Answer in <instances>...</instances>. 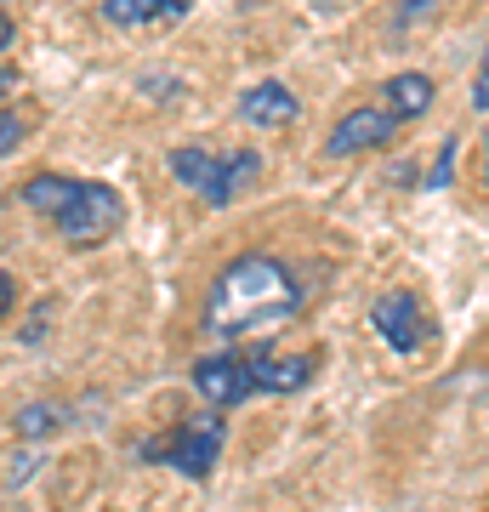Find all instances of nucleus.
I'll use <instances>...</instances> for the list:
<instances>
[{"instance_id":"nucleus-6","label":"nucleus","mask_w":489,"mask_h":512,"mask_svg":"<svg viewBox=\"0 0 489 512\" xmlns=\"http://www.w3.org/2000/svg\"><path fill=\"white\" fill-rule=\"evenodd\" d=\"M194 393H200L211 410H228V404L256 399L251 359H245V353H205L200 365H194Z\"/></svg>"},{"instance_id":"nucleus-12","label":"nucleus","mask_w":489,"mask_h":512,"mask_svg":"<svg viewBox=\"0 0 489 512\" xmlns=\"http://www.w3.org/2000/svg\"><path fill=\"white\" fill-rule=\"evenodd\" d=\"M97 12L114 29H148V23H160V0H97Z\"/></svg>"},{"instance_id":"nucleus-5","label":"nucleus","mask_w":489,"mask_h":512,"mask_svg":"<svg viewBox=\"0 0 489 512\" xmlns=\"http://www.w3.org/2000/svg\"><path fill=\"white\" fill-rule=\"evenodd\" d=\"M399 114L387 109V103H359V109H347L325 137V154L330 160H347V154H370V148H387L399 137Z\"/></svg>"},{"instance_id":"nucleus-4","label":"nucleus","mask_w":489,"mask_h":512,"mask_svg":"<svg viewBox=\"0 0 489 512\" xmlns=\"http://www.w3.org/2000/svg\"><path fill=\"white\" fill-rule=\"evenodd\" d=\"M137 456L160 461V467H177V473H188V478H211L217 473V456H222V416L182 421V427L160 433L154 444H143Z\"/></svg>"},{"instance_id":"nucleus-20","label":"nucleus","mask_w":489,"mask_h":512,"mask_svg":"<svg viewBox=\"0 0 489 512\" xmlns=\"http://www.w3.org/2000/svg\"><path fill=\"white\" fill-rule=\"evenodd\" d=\"M484 183H489V131H484Z\"/></svg>"},{"instance_id":"nucleus-15","label":"nucleus","mask_w":489,"mask_h":512,"mask_svg":"<svg viewBox=\"0 0 489 512\" xmlns=\"http://www.w3.org/2000/svg\"><path fill=\"white\" fill-rule=\"evenodd\" d=\"M472 109L489 114V46H484V57H478V80H472Z\"/></svg>"},{"instance_id":"nucleus-8","label":"nucleus","mask_w":489,"mask_h":512,"mask_svg":"<svg viewBox=\"0 0 489 512\" xmlns=\"http://www.w3.org/2000/svg\"><path fill=\"white\" fill-rule=\"evenodd\" d=\"M245 359H251V387H256V393H273V399L302 393V387L319 376V353H273V348H256V353H245Z\"/></svg>"},{"instance_id":"nucleus-7","label":"nucleus","mask_w":489,"mask_h":512,"mask_svg":"<svg viewBox=\"0 0 489 512\" xmlns=\"http://www.w3.org/2000/svg\"><path fill=\"white\" fill-rule=\"evenodd\" d=\"M370 330L393 353H416L427 342V313H421V302L410 291H387L381 302H370Z\"/></svg>"},{"instance_id":"nucleus-19","label":"nucleus","mask_w":489,"mask_h":512,"mask_svg":"<svg viewBox=\"0 0 489 512\" xmlns=\"http://www.w3.org/2000/svg\"><path fill=\"white\" fill-rule=\"evenodd\" d=\"M12 35H18V29H12V18H6V12H0V52L12 46Z\"/></svg>"},{"instance_id":"nucleus-1","label":"nucleus","mask_w":489,"mask_h":512,"mask_svg":"<svg viewBox=\"0 0 489 512\" xmlns=\"http://www.w3.org/2000/svg\"><path fill=\"white\" fill-rule=\"evenodd\" d=\"M290 319H302V285L268 251L234 256L205 291V336H217V342L268 336V330L290 325Z\"/></svg>"},{"instance_id":"nucleus-17","label":"nucleus","mask_w":489,"mask_h":512,"mask_svg":"<svg viewBox=\"0 0 489 512\" xmlns=\"http://www.w3.org/2000/svg\"><path fill=\"white\" fill-rule=\"evenodd\" d=\"M12 296H18V285H12V274H0V313L12 308Z\"/></svg>"},{"instance_id":"nucleus-10","label":"nucleus","mask_w":489,"mask_h":512,"mask_svg":"<svg viewBox=\"0 0 489 512\" xmlns=\"http://www.w3.org/2000/svg\"><path fill=\"white\" fill-rule=\"evenodd\" d=\"M433 97H438L433 74H416V69L393 74V80L381 86V103H387V109L399 114V120H421V114L433 109Z\"/></svg>"},{"instance_id":"nucleus-2","label":"nucleus","mask_w":489,"mask_h":512,"mask_svg":"<svg viewBox=\"0 0 489 512\" xmlns=\"http://www.w3.org/2000/svg\"><path fill=\"white\" fill-rule=\"evenodd\" d=\"M171 177L182 188H194L205 205H234V194L262 177V154L256 148H239V154H205V148H171Z\"/></svg>"},{"instance_id":"nucleus-16","label":"nucleus","mask_w":489,"mask_h":512,"mask_svg":"<svg viewBox=\"0 0 489 512\" xmlns=\"http://www.w3.org/2000/svg\"><path fill=\"white\" fill-rule=\"evenodd\" d=\"M194 12V0H160V23H182Z\"/></svg>"},{"instance_id":"nucleus-18","label":"nucleus","mask_w":489,"mask_h":512,"mask_svg":"<svg viewBox=\"0 0 489 512\" xmlns=\"http://www.w3.org/2000/svg\"><path fill=\"white\" fill-rule=\"evenodd\" d=\"M12 86H18V69H12V63H6V69H0V97L12 92Z\"/></svg>"},{"instance_id":"nucleus-9","label":"nucleus","mask_w":489,"mask_h":512,"mask_svg":"<svg viewBox=\"0 0 489 512\" xmlns=\"http://www.w3.org/2000/svg\"><path fill=\"white\" fill-rule=\"evenodd\" d=\"M296 114H302V97L290 92V86H279V80H262V86H251V92L239 97V120L245 126L273 131V126H290Z\"/></svg>"},{"instance_id":"nucleus-14","label":"nucleus","mask_w":489,"mask_h":512,"mask_svg":"<svg viewBox=\"0 0 489 512\" xmlns=\"http://www.w3.org/2000/svg\"><path fill=\"white\" fill-rule=\"evenodd\" d=\"M450 165H455V137H444V148H438V165L427 171V188H444V183H450Z\"/></svg>"},{"instance_id":"nucleus-13","label":"nucleus","mask_w":489,"mask_h":512,"mask_svg":"<svg viewBox=\"0 0 489 512\" xmlns=\"http://www.w3.org/2000/svg\"><path fill=\"white\" fill-rule=\"evenodd\" d=\"M23 137H29V120H23V114H12V109H0V160H6Z\"/></svg>"},{"instance_id":"nucleus-3","label":"nucleus","mask_w":489,"mask_h":512,"mask_svg":"<svg viewBox=\"0 0 489 512\" xmlns=\"http://www.w3.org/2000/svg\"><path fill=\"white\" fill-rule=\"evenodd\" d=\"M52 222H57V234L69 239V245L86 251V245H103V239L126 222V200H120L109 183H80V177H74L69 200L57 205Z\"/></svg>"},{"instance_id":"nucleus-11","label":"nucleus","mask_w":489,"mask_h":512,"mask_svg":"<svg viewBox=\"0 0 489 512\" xmlns=\"http://www.w3.org/2000/svg\"><path fill=\"white\" fill-rule=\"evenodd\" d=\"M57 427H63V410H57V404H23L18 416H12V433H18V439H29V444L52 439Z\"/></svg>"}]
</instances>
